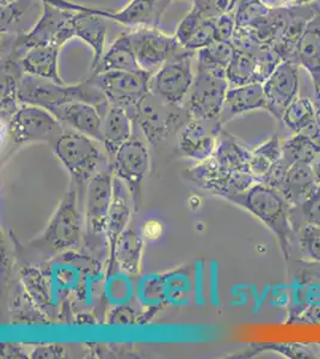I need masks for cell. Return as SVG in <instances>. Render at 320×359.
I'll use <instances>...</instances> for the list:
<instances>
[{
    "instance_id": "7a4b0ae2",
    "label": "cell",
    "mask_w": 320,
    "mask_h": 359,
    "mask_svg": "<svg viewBox=\"0 0 320 359\" xmlns=\"http://www.w3.org/2000/svg\"><path fill=\"white\" fill-rule=\"evenodd\" d=\"M20 101L22 104L42 107L49 111L65 103L79 101L97 107L102 116L110 106L104 93L89 77L69 86L25 74L20 81Z\"/></svg>"
},
{
    "instance_id": "5b68a950",
    "label": "cell",
    "mask_w": 320,
    "mask_h": 359,
    "mask_svg": "<svg viewBox=\"0 0 320 359\" xmlns=\"http://www.w3.org/2000/svg\"><path fill=\"white\" fill-rule=\"evenodd\" d=\"M94 140L69 128V131L65 130L52 145L54 155L69 172L74 182L72 184L77 189L79 188V191H83L84 186H88L104 161Z\"/></svg>"
},
{
    "instance_id": "74e56055",
    "label": "cell",
    "mask_w": 320,
    "mask_h": 359,
    "mask_svg": "<svg viewBox=\"0 0 320 359\" xmlns=\"http://www.w3.org/2000/svg\"><path fill=\"white\" fill-rule=\"evenodd\" d=\"M206 18L208 17L204 16L197 6H191L190 11L186 15L182 21L179 22L177 30L174 33V36L177 37L183 47L188 45V42L190 41Z\"/></svg>"
},
{
    "instance_id": "3957f363",
    "label": "cell",
    "mask_w": 320,
    "mask_h": 359,
    "mask_svg": "<svg viewBox=\"0 0 320 359\" xmlns=\"http://www.w3.org/2000/svg\"><path fill=\"white\" fill-rule=\"evenodd\" d=\"M84 224L85 221L78 208V189L72 184L62 196L43 233L32 242V245L46 257L66 253L81 245Z\"/></svg>"
},
{
    "instance_id": "816d5d0a",
    "label": "cell",
    "mask_w": 320,
    "mask_h": 359,
    "mask_svg": "<svg viewBox=\"0 0 320 359\" xmlns=\"http://www.w3.org/2000/svg\"><path fill=\"white\" fill-rule=\"evenodd\" d=\"M319 123H320V120H319Z\"/></svg>"
},
{
    "instance_id": "cb8c5ba5",
    "label": "cell",
    "mask_w": 320,
    "mask_h": 359,
    "mask_svg": "<svg viewBox=\"0 0 320 359\" xmlns=\"http://www.w3.org/2000/svg\"><path fill=\"white\" fill-rule=\"evenodd\" d=\"M133 118L125 108L110 104L106 109L102 121L101 143L109 159L113 158L118 149L133 137Z\"/></svg>"
},
{
    "instance_id": "6da1fadb",
    "label": "cell",
    "mask_w": 320,
    "mask_h": 359,
    "mask_svg": "<svg viewBox=\"0 0 320 359\" xmlns=\"http://www.w3.org/2000/svg\"><path fill=\"white\" fill-rule=\"evenodd\" d=\"M227 201L262 222L279 240L284 259L289 262L296 233L292 222L293 206L280 191L257 182L245 192L227 198Z\"/></svg>"
},
{
    "instance_id": "d6986e66",
    "label": "cell",
    "mask_w": 320,
    "mask_h": 359,
    "mask_svg": "<svg viewBox=\"0 0 320 359\" xmlns=\"http://www.w3.org/2000/svg\"><path fill=\"white\" fill-rule=\"evenodd\" d=\"M42 11L41 0H1V34L18 36L28 33Z\"/></svg>"
},
{
    "instance_id": "9a60e30c",
    "label": "cell",
    "mask_w": 320,
    "mask_h": 359,
    "mask_svg": "<svg viewBox=\"0 0 320 359\" xmlns=\"http://www.w3.org/2000/svg\"><path fill=\"white\" fill-rule=\"evenodd\" d=\"M287 323L320 325V272H301L293 287Z\"/></svg>"
},
{
    "instance_id": "484cf974",
    "label": "cell",
    "mask_w": 320,
    "mask_h": 359,
    "mask_svg": "<svg viewBox=\"0 0 320 359\" xmlns=\"http://www.w3.org/2000/svg\"><path fill=\"white\" fill-rule=\"evenodd\" d=\"M293 62L307 71L313 86L320 82V10L306 25Z\"/></svg>"
},
{
    "instance_id": "44dd1931",
    "label": "cell",
    "mask_w": 320,
    "mask_h": 359,
    "mask_svg": "<svg viewBox=\"0 0 320 359\" xmlns=\"http://www.w3.org/2000/svg\"><path fill=\"white\" fill-rule=\"evenodd\" d=\"M253 111H267V98L262 83L228 88L223 111L220 114V123L225 125L232 118Z\"/></svg>"
},
{
    "instance_id": "30bf717a",
    "label": "cell",
    "mask_w": 320,
    "mask_h": 359,
    "mask_svg": "<svg viewBox=\"0 0 320 359\" xmlns=\"http://www.w3.org/2000/svg\"><path fill=\"white\" fill-rule=\"evenodd\" d=\"M151 72L145 69L91 74L90 79L104 93L111 106L132 111L151 91Z\"/></svg>"
},
{
    "instance_id": "f1b7e54d",
    "label": "cell",
    "mask_w": 320,
    "mask_h": 359,
    "mask_svg": "<svg viewBox=\"0 0 320 359\" xmlns=\"http://www.w3.org/2000/svg\"><path fill=\"white\" fill-rule=\"evenodd\" d=\"M211 158L220 168L228 172H251V151H249L238 139L225 130L220 133L219 143Z\"/></svg>"
},
{
    "instance_id": "bcb514c9",
    "label": "cell",
    "mask_w": 320,
    "mask_h": 359,
    "mask_svg": "<svg viewBox=\"0 0 320 359\" xmlns=\"http://www.w3.org/2000/svg\"><path fill=\"white\" fill-rule=\"evenodd\" d=\"M311 165H312L313 174H314V177H316V184H318V186H320V154L316 156Z\"/></svg>"
},
{
    "instance_id": "8fae6325",
    "label": "cell",
    "mask_w": 320,
    "mask_h": 359,
    "mask_svg": "<svg viewBox=\"0 0 320 359\" xmlns=\"http://www.w3.org/2000/svg\"><path fill=\"white\" fill-rule=\"evenodd\" d=\"M150 163L148 147L141 139L135 137L123 144L110 159V169L113 175L126 184L135 211L141 204L142 187L150 170Z\"/></svg>"
},
{
    "instance_id": "ee69618b",
    "label": "cell",
    "mask_w": 320,
    "mask_h": 359,
    "mask_svg": "<svg viewBox=\"0 0 320 359\" xmlns=\"http://www.w3.org/2000/svg\"><path fill=\"white\" fill-rule=\"evenodd\" d=\"M42 3H48L54 5L57 8H64V10H71V11H84L88 6L85 5L77 4L71 0H41Z\"/></svg>"
},
{
    "instance_id": "e575fe53",
    "label": "cell",
    "mask_w": 320,
    "mask_h": 359,
    "mask_svg": "<svg viewBox=\"0 0 320 359\" xmlns=\"http://www.w3.org/2000/svg\"><path fill=\"white\" fill-rule=\"evenodd\" d=\"M282 157V140L277 135H274L267 142L251 151L250 159V172L255 176L257 182H262L267 172L272 170Z\"/></svg>"
},
{
    "instance_id": "52a82bcc",
    "label": "cell",
    "mask_w": 320,
    "mask_h": 359,
    "mask_svg": "<svg viewBox=\"0 0 320 359\" xmlns=\"http://www.w3.org/2000/svg\"><path fill=\"white\" fill-rule=\"evenodd\" d=\"M109 170H99L86 186L85 242L92 252L108 247L106 222L113 201V174Z\"/></svg>"
},
{
    "instance_id": "277c9868",
    "label": "cell",
    "mask_w": 320,
    "mask_h": 359,
    "mask_svg": "<svg viewBox=\"0 0 320 359\" xmlns=\"http://www.w3.org/2000/svg\"><path fill=\"white\" fill-rule=\"evenodd\" d=\"M127 111L152 145L164 143L172 135H179L191 118L186 107L167 102L152 91L134 109Z\"/></svg>"
},
{
    "instance_id": "7bdbcfd3",
    "label": "cell",
    "mask_w": 320,
    "mask_h": 359,
    "mask_svg": "<svg viewBox=\"0 0 320 359\" xmlns=\"http://www.w3.org/2000/svg\"><path fill=\"white\" fill-rule=\"evenodd\" d=\"M23 347L17 344H3L1 345V357L4 358H25L27 357Z\"/></svg>"
},
{
    "instance_id": "603a6c76",
    "label": "cell",
    "mask_w": 320,
    "mask_h": 359,
    "mask_svg": "<svg viewBox=\"0 0 320 359\" xmlns=\"http://www.w3.org/2000/svg\"><path fill=\"white\" fill-rule=\"evenodd\" d=\"M25 71L20 57L1 54V123H6L22 107L20 86Z\"/></svg>"
},
{
    "instance_id": "836d02e7",
    "label": "cell",
    "mask_w": 320,
    "mask_h": 359,
    "mask_svg": "<svg viewBox=\"0 0 320 359\" xmlns=\"http://www.w3.org/2000/svg\"><path fill=\"white\" fill-rule=\"evenodd\" d=\"M320 154V138L307 133H294L282 140V157L289 163L306 162L312 163Z\"/></svg>"
},
{
    "instance_id": "b9f144b4",
    "label": "cell",
    "mask_w": 320,
    "mask_h": 359,
    "mask_svg": "<svg viewBox=\"0 0 320 359\" xmlns=\"http://www.w3.org/2000/svg\"><path fill=\"white\" fill-rule=\"evenodd\" d=\"M67 355L65 347L52 344V345H42L34 348L30 357L32 358H64Z\"/></svg>"
},
{
    "instance_id": "7c38bea8",
    "label": "cell",
    "mask_w": 320,
    "mask_h": 359,
    "mask_svg": "<svg viewBox=\"0 0 320 359\" xmlns=\"http://www.w3.org/2000/svg\"><path fill=\"white\" fill-rule=\"evenodd\" d=\"M184 176L203 191L225 199L245 192L257 184V180L251 172H228L220 168L211 157L187 169Z\"/></svg>"
},
{
    "instance_id": "d590c367",
    "label": "cell",
    "mask_w": 320,
    "mask_h": 359,
    "mask_svg": "<svg viewBox=\"0 0 320 359\" xmlns=\"http://www.w3.org/2000/svg\"><path fill=\"white\" fill-rule=\"evenodd\" d=\"M235 47L231 42L214 41L196 52V65L207 69H226L233 57Z\"/></svg>"
},
{
    "instance_id": "83f0119b",
    "label": "cell",
    "mask_w": 320,
    "mask_h": 359,
    "mask_svg": "<svg viewBox=\"0 0 320 359\" xmlns=\"http://www.w3.org/2000/svg\"><path fill=\"white\" fill-rule=\"evenodd\" d=\"M140 69H142L139 65L138 57L130 41V33H122L111 43L97 66L91 69V74H103L109 71L135 72Z\"/></svg>"
},
{
    "instance_id": "8d00e7d4",
    "label": "cell",
    "mask_w": 320,
    "mask_h": 359,
    "mask_svg": "<svg viewBox=\"0 0 320 359\" xmlns=\"http://www.w3.org/2000/svg\"><path fill=\"white\" fill-rule=\"evenodd\" d=\"M296 240L305 257L320 264V225H301L296 231Z\"/></svg>"
},
{
    "instance_id": "f546056e",
    "label": "cell",
    "mask_w": 320,
    "mask_h": 359,
    "mask_svg": "<svg viewBox=\"0 0 320 359\" xmlns=\"http://www.w3.org/2000/svg\"><path fill=\"white\" fill-rule=\"evenodd\" d=\"M318 187L313 174L312 165L306 162H295L288 169L286 181L281 193L286 196L293 208L302 204V201Z\"/></svg>"
},
{
    "instance_id": "ffe728a7",
    "label": "cell",
    "mask_w": 320,
    "mask_h": 359,
    "mask_svg": "<svg viewBox=\"0 0 320 359\" xmlns=\"http://www.w3.org/2000/svg\"><path fill=\"white\" fill-rule=\"evenodd\" d=\"M97 8H89L84 11H76L74 16V34L76 37L81 39L90 46L94 52V59L91 62V69H94L101 62L106 53V17L96 13Z\"/></svg>"
},
{
    "instance_id": "ba28073f",
    "label": "cell",
    "mask_w": 320,
    "mask_h": 359,
    "mask_svg": "<svg viewBox=\"0 0 320 359\" xmlns=\"http://www.w3.org/2000/svg\"><path fill=\"white\" fill-rule=\"evenodd\" d=\"M230 86L226 69L196 65V74L184 107L191 118H219Z\"/></svg>"
},
{
    "instance_id": "7dc6e473",
    "label": "cell",
    "mask_w": 320,
    "mask_h": 359,
    "mask_svg": "<svg viewBox=\"0 0 320 359\" xmlns=\"http://www.w3.org/2000/svg\"><path fill=\"white\" fill-rule=\"evenodd\" d=\"M316 4V0H289V6H308Z\"/></svg>"
},
{
    "instance_id": "ab89813d",
    "label": "cell",
    "mask_w": 320,
    "mask_h": 359,
    "mask_svg": "<svg viewBox=\"0 0 320 359\" xmlns=\"http://www.w3.org/2000/svg\"><path fill=\"white\" fill-rule=\"evenodd\" d=\"M296 208L300 211L299 218L301 219V225H320V186L302 201V204Z\"/></svg>"
},
{
    "instance_id": "60d3db41",
    "label": "cell",
    "mask_w": 320,
    "mask_h": 359,
    "mask_svg": "<svg viewBox=\"0 0 320 359\" xmlns=\"http://www.w3.org/2000/svg\"><path fill=\"white\" fill-rule=\"evenodd\" d=\"M235 28L237 22L235 13H223L216 17L214 21V41L231 42Z\"/></svg>"
},
{
    "instance_id": "4fadbf2b",
    "label": "cell",
    "mask_w": 320,
    "mask_h": 359,
    "mask_svg": "<svg viewBox=\"0 0 320 359\" xmlns=\"http://www.w3.org/2000/svg\"><path fill=\"white\" fill-rule=\"evenodd\" d=\"M128 33L139 65L151 74L157 72L170 57L184 48L174 34L169 35L158 28L141 27L130 29Z\"/></svg>"
},
{
    "instance_id": "8992f818",
    "label": "cell",
    "mask_w": 320,
    "mask_h": 359,
    "mask_svg": "<svg viewBox=\"0 0 320 359\" xmlns=\"http://www.w3.org/2000/svg\"><path fill=\"white\" fill-rule=\"evenodd\" d=\"M4 125L8 142L13 147L27 144L47 143L53 145L65 128L50 111L42 107L22 104L16 114Z\"/></svg>"
},
{
    "instance_id": "d6a6232c",
    "label": "cell",
    "mask_w": 320,
    "mask_h": 359,
    "mask_svg": "<svg viewBox=\"0 0 320 359\" xmlns=\"http://www.w3.org/2000/svg\"><path fill=\"white\" fill-rule=\"evenodd\" d=\"M262 352H272L291 359L320 358V344L258 343L250 345V351L242 357H252Z\"/></svg>"
},
{
    "instance_id": "9c48e42d",
    "label": "cell",
    "mask_w": 320,
    "mask_h": 359,
    "mask_svg": "<svg viewBox=\"0 0 320 359\" xmlns=\"http://www.w3.org/2000/svg\"><path fill=\"white\" fill-rule=\"evenodd\" d=\"M196 74V52L183 48L152 74L151 91L167 102L184 106Z\"/></svg>"
},
{
    "instance_id": "2e32d148",
    "label": "cell",
    "mask_w": 320,
    "mask_h": 359,
    "mask_svg": "<svg viewBox=\"0 0 320 359\" xmlns=\"http://www.w3.org/2000/svg\"><path fill=\"white\" fill-rule=\"evenodd\" d=\"M263 88L267 113L281 121L288 106L299 97V66L289 60H282L263 83Z\"/></svg>"
},
{
    "instance_id": "e0dca14e",
    "label": "cell",
    "mask_w": 320,
    "mask_h": 359,
    "mask_svg": "<svg viewBox=\"0 0 320 359\" xmlns=\"http://www.w3.org/2000/svg\"><path fill=\"white\" fill-rule=\"evenodd\" d=\"M171 1L172 0H130L120 11L97 8L96 13L106 17V20L118 22L130 29L158 28Z\"/></svg>"
},
{
    "instance_id": "f35d334b",
    "label": "cell",
    "mask_w": 320,
    "mask_h": 359,
    "mask_svg": "<svg viewBox=\"0 0 320 359\" xmlns=\"http://www.w3.org/2000/svg\"><path fill=\"white\" fill-rule=\"evenodd\" d=\"M272 8H267L260 0H239L235 10L237 25H250L260 17L265 16Z\"/></svg>"
},
{
    "instance_id": "d4e9b609",
    "label": "cell",
    "mask_w": 320,
    "mask_h": 359,
    "mask_svg": "<svg viewBox=\"0 0 320 359\" xmlns=\"http://www.w3.org/2000/svg\"><path fill=\"white\" fill-rule=\"evenodd\" d=\"M144 247V235L137 229L127 228L118 237L115 250L110 257L108 274H111L113 265H118L126 273L138 274L141 269Z\"/></svg>"
},
{
    "instance_id": "4316f807",
    "label": "cell",
    "mask_w": 320,
    "mask_h": 359,
    "mask_svg": "<svg viewBox=\"0 0 320 359\" xmlns=\"http://www.w3.org/2000/svg\"><path fill=\"white\" fill-rule=\"evenodd\" d=\"M60 50V48L50 45L35 46L29 49L20 60L25 74L66 84L59 74Z\"/></svg>"
},
{
    "instance_id": "f6af8a7d",
    "label": "cell",
    "mask_w": 320,
    "mask_h": 359,
    "mask_svg": "<svg viewBox=\"0 0 320 359\" xmlns=\"http://www.w3.org/2000/svg\"><path fill=\"white\" fill-rule=\"evenodd\" d=\"M260 3L272 10L289 6V0H260Z\"/></svg>"
},
{
    "instance_id": "7402d4cb",
    "label": "cell",
    "mask_w": 320,
    "mask_h": 359,
    "mask_svg": "<svg viewBox=\"0 0 320 359\" xmlns=\"http://www.w3.org/2000/svg\"><path fill=\"white\" fill-rule=\"evenodd\" d=\"M134 208L133 199L123 181L113 175V201L110 205L108 222H106V241L110 257L113 255L118 237L127 229Z\"/></svg>"
},
{
    "instance_id": "c3c4849f",
    "label": "cell",
    "mask_w": 320,
    "mask_h": 359,
    "mask_svg": "<svg viewBox=\"0 0 320 359\" xmlns=\"http://www.w3.org/2000/svg\"><path fill=\"white\" fill-rule=\"evenodd\" d=\"M314 104L316 107V114H318V120H320V95L319 96H316V100H314Z\"/></svg>"
},
{
    "instance_id": "4dcf8cb0",
    "label": "cell",
    "mask_w": 320,
    "mask_h": 359,
    "mask_svg": "<svg viewBox=\"0 0 320 359\" xmlns=\"http://www.w3.org/2000/svg\"><path fill=\"white\" fill-rule=\"evenodd\" d=\"M281 121L293 133H301L319 125L314 101L308 97H296L284 111Z\"/></svg>"
},
{
    "instance_id": "ac0fdd59",
    "label": "cell",
    "mask_w": 320,
    "mask_h": 359,
    "mask_svg": "<svg viewBox=\"0 0 320 359\" xmlns=\"http://www.w3.org/2000/svg\"><path fill=\"white\" fill-rule=\"evenodd\" d=\"M50 113L71 130L88 135L101 143L103 118L97 107L74 101L57 107Z\"/></svg>"
},
{
    "instance_id": "5bb4252c",
    "label": "cell",
    "mask_w": 320,
    "mask_h": 359,
    "mask_svg": "<svg viewBox=\"0 0 320 359\" xmlns=\"http://www.w3.org/2000/svg\"><path fill=\"white\" fill-rule=\"evenodd\" d=\"M223 130L219 118H190L177 135V151L196 162L206 161L214 154Z\"/></svg>"
},
{
    "instance_id": "1f68e13d",
    "label": "cell",
    "mask_w": 320,
    "mask_h": 359,
    "mask_svg": "<svg viewBox=\"0 0 320 359\" xmlns=\"http://www.w3.org/2000/svg\"><path fill=\"white\" fill-rule=\"evenodd\" d=\"M226 79L230 88L260 83L253 53L235 48L231 62L227 66Z\"/></svg>"
},
{
    "instance_id": "681fc988",
    "label": "cell",
    "mask_w": 320,
    "mask_h": 359,
    "mask_svg": "<svg viewBox=\"0 0 320 359\" xmlns=\"http://www.w3.org/2000/svg\"><path fill=\"white\" fill-rule=\"evenodd\" d=\"M316 5L318 6V8L320 10V0H316Z\"/></svg>"
},
{
    "instance_id": "f907efd6",
    "label": "cell",
    "mask_w": 320,
    "mask_h": 359,
    "mask_svg": "<svg viewBox=\"0 0 320 359\" xmlns=\"http://www.w3.org/2000/svg\"><path fill=\"white\" fill-rule=\"evenodd\" d=\"M189 1H194V0H189Z\"/></svg>"
}]
</instances>
